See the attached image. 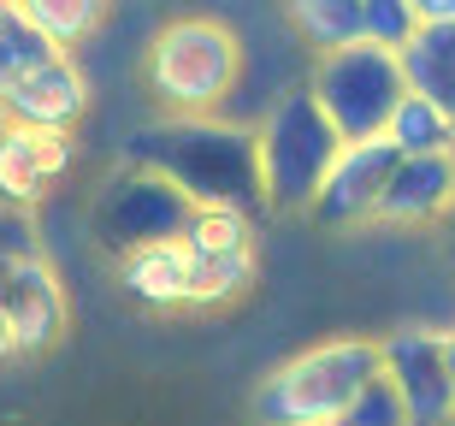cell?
<instances>
[{
  "label": "cell",
  "mask_w": 455,
  "mask_h": 426,
  "mask_svg": "<svg viewBox=\"0 0 455 426\" xmlns=\"http://www.w3.org/2000/svg\"><path fill=\"white\" fill-rule=\"evenodd\" d=\"M379 374L396 385L414 426H450L455 421V385L443 367V332L432 326H396L379 338Z\"/></svg>",
  "instance_id": "7"
},
{
  "label": "cell",
  "mask_w": 455,
  "mask_h": 426,
  "mask_svg": "<svg viewBox=\"0 0 455 426\" xmlns=\"http://www.w3.org/2000/svg\"><path fill=\"white\" fill-rule=\"evenodd\" d=\"M12 12L24 18L53 53H71V48H84L89 36H101L113 0H12Z\"/></svg>",
  "instance_id": "15"
},
{
  "label": "cell",
  "mask_w": 455,
  "mask_h": 426,
  "mask_svg": "<svg viewBox=\"0 0 455 426\" xmlns=\"http://www.w3.org/2000/svg\"><path fill=\"white\" fill-rule=\"evenodd\" d=\"M243 77V42L225 18H166L148 42V95L172 119H213Z\"/></svg>",
  "instance_id": "2"
},
{
  "label": "cell",
  "mask_w": 455,
  "mask_h": 426,
  "mask_svg": "<svg viewBox=\"0 0 455 426\" xmlns=\"http://www.w3.org/2000/svg\"><path fill=\"white\" fill-rule=\"evenodd\" d=\"M48 53H53V48H48V42H42V36H36L18 12L0 18V89L12 84L18 71H30L36 60H48Z\"/></svg>",
  "instance_id": "22"
},
{
  "label": "cell",
  "mask_w": 455,
  "mask_h": 426,
  "mask_svg": "<svg viewBox=\"0 0 455 426\" xmlns=\"http://www.w3.org/2000/svg\"><path fill=\"white\" fill-rule=\"evenodd\" d=\"M338 131L325 125L307 89H290L272 101V113L254 131V160H260V196L278 213H307L314 189H320L331 154H338Z\"/></svg>",
  "instance_id": "4"
},
{
  "label": "cell",
  "mask_w": 455,
  "mask_h": 426,
  "mask_svg": "<svg viewBox=\"0 0 455 426\" xmlns=\"http://www.w3.org/2000/svg\"><path fill=\"white\" fill-rule=\"evenodd\" d=\"M77 160L71 131H30L6 125L0 131V207H36Z\"/></svg>",
  "instance_id": "11"
},
{
  "label": "cell",
  "mask_w": 455,
  "mask_h": 426,
  "mask_svg": "<svg viewBox=\"0 0 455 426\" xmlns=\"http://www.w3.org/2000/svg\"><path fill=\"white\" fill-rule=\"evenodd\" d=\"M396 66H403L408 95L450 107L455 101V24H420L408 36V48L396 53Z\"/></svg>",
  "instance_id": "14"
},
{
  "label": "cell",
  "mask_w": 455,
  "mask_h": 426,
  "mask_svg": "<svg viewBox=\"0 0 455 426\" xmlns=\"http://www.w3.org/2000/svg\"><path fill=\"white\" fill-rule=\"evenodd\" d=\"M443 220H450V225H455V207H450V213H443Z\"/></svg>",
  "instance_id": "28"
},
{
  "label": "cell",
  "mask_w": 455,
  "mask_h": 426,
  "mask_svg": "<svg viewBox=\"0 0 455 426\" xmlns=\"http://www.w3.org/2000/svg\"><path fill=\"white\" fill-rule=\"evenodd\" d=\"M379 374V343L372 338H325L284 367H272L249 397L254 426H331L349 397Z\"/></svg>",
  "instance_id": "3"
},
{
  "label": "cell",
  "mask_w": 455,
  "mask_h": 426,
  "mask_svg": "<svg viewBox=\"0 0 455 426\" xmlns=\"http://www.w3.org/2000/svg\"><path fill=\"white\" fill-rule=\"evenodd\" d=\"M0 131H6V113H0Z\"/></svg>",
  "instance_id": "29"
},
{
  "label": "cell",
  "mask_w": 455,
  "mask_h": 426,
  "mask_svg": "<svg viewBox=\"0 0 455 426\" xmlns=\"http://www.w3.org/2000/svg\"><path fill=\"white\" fill-rule=\"evenodd\" d=\"M443 367H450V385H455V326L443 332Z\"/></svg>",
  "instance_id": "24"
},
{
  "label": "cell",
  "mask_w": 455,
  "mask_h": 426,
  "mask_svg": "<svg viewBox=\"0 0 455 426\" xmlns=\"http://www.w3.org/2000/svg\"><path fill=\"white\" fill-rule=\"evenodd\" d=\"M6 12H12V0H0V18H6Z\"/></svg>",
  "instance_id": "26"
},
{
  "label": "cell",
  "mask_w": 455,
  "mask_h": 426,
  "mask_svg": "<svg viewBox=\"0 0 455 426\" xmlns=\"http://www.w3.org/2000/svg\"><path fill=\"white\" fill-rule=\"evenodd\" d=\"M414 30H420V18H414L408 0H361V42L403 53Z\"/></svg>",
  "instance_id": "21"
},
{
  "label": "cell",
  "mask_w": 455,
  "mask_h": 426,
  "mask_svg": "<svg viewBox=\"0 0 455 426\" xmlns=\"http://www.w3.org/2000/svg\"><path fill=\"white\" fill-rule=\"evenodd\" d=\"M131 166L160 172L189 207H236L254 213L267 207L260 196V160H254V131L220 119H166L131 137Z\"/></svg>",
  "instance_id": "1"
},
{
  "label": "cell",
  "mask_w": 455,
  "mask_h": 426,
  "mask_svg": "<svg viewBox=\"0 0 455 426\" xmlns=\"http://www.w3.org/2000/svg\"><path fill=\"white\" fill-rule=\"evenodd\" d=\"M118 290L148 314H178L189 296V255L178 237H154L118 249Z\"/></svg>",
  "instance_id": "13"
},
{
  "label": "cell",
  "mask_w": 455,
  "mask_h": 426,
  "mask_svg": "<svg viewBox=\"0 0 455 426\" xmlns=\"http://www.w3.org/2000/svg\"><path fill=\"white\" fill-rule=\"evenodd\" d=\"M331 426H414V421H408V409H403V397H396V385H390L385 374H372L367 385L349 397V409H343Z\"/></svg>",
  "instance_id": "20"
},
{
  "label": "cell",
  "mask_w": 455,
  "mask_h": 426,
  "mask_svg": "<svg viewBox=\"0 0 455 426\" xmlns=\"http://www.w3.org/2000/svg\"><path fill=\"white\" fill-rule=\"evenodd\" d=\"M0 113L6 125H30V131H77L89 113V77L71 53H48L0 89Z\"/></svg>",
  "instance_id": "9"
},
{
  "label": "cell",
  "mask_w": 455,
  "mask_h": 426,
  "mask_svg": "<svg viewBox=\"0 0 455 426\" xmlns=\"http://www.w3.org/2000/svg\"><path fill=\"white\" fill-rule=\"evenodd\" d=\"M390 166H396V149H390L385 137L343 142V149L331 154V166H325L307 213H314L320 225H331V231H343V225H367L372 207H379V189H385Z\"/></svg>",
  "instance_id": "10"
},
{
  "label": "cell",
  "mask_w": 455,
  "mask_h": 426,
  "mask_svg": "<svg viewBox=\"0 0 455 426\" xmlns=\"http://www.w3.org/2000/svg\"><path fill=\"white\" fill-rule=\"evenodd\" d=\"M455 207V154H396L372 220L379 225H438Z\"/></svg>",
  "instance_id": "12"
},
{
  "label": "cell",
  "mask_w": 455,
  "mask_h": 426,
  "mask_svg": "<svg viewBox=\"0 0 455 426\" xmlns=\"http://www.w3.org/2000/svg\"><path fill=\"white\" fill-rule=\"evenodd\" d=\"M184 255H213V249H249L254 243V220L249 213H236V207H189L184 231Z\"/></svg>",
  "instance_id": "19"
},
{
  "label": "cell",
  "mask_w": 455,
  "mask_h": 426,
  "mask_svg": "<svg viewBox=\"0 0 455 426\" xmlns=\"http://www.w3.org/2000/svg\"><path fill=\"white\" fill-rule=\"evenodd\" d=\"M6 356H18V350H12V332H6V320H0V361H6Z\"/></svg>",
  "instance_id": "25"
},
{
  "label": "cell",
  "mask_w": 455,
  "mask_h": 426,
  "mask_svg": "<svg viewBox=\"0 0 455 426\" xmlns=\"http://www.w3.org/2000/svg\"><path fill=\"white\" fill-rule=\"evenodd\" d=\"M284 12L314 53L361 42V0H284Z\"/></svg>",
  "instance_id": "18"
},
{
  "label": "cell",
  "mask_w": 455,
  "mask_h": 426,
  "mask_svg": "<svg viewBox=\"0 0 455 426\" xmlns=\"http://www.w3.org/2000/svg\"><path fill=\"white\" fill-rule=\"evenodd\" d=\"M443 113H450V125H455V101H450V107H443Z\"/></svg>",
  "instance_id": "27"
},
{
  "label": "cell",
  "mask_w": 455,
  "mask_h": 426,
  "mask_svg": "<svg viewBox=\"0 0 455 426\" xmlns=\"http://www.w3.org/2000/svg\"><path fill=\"white\" fill-rule=\"evenodd\" d=\"M189 220V196L160 178L148 166H124L113 172L95 196V231H101L113 249H136V243H154V237H178Z\"/></svg>",
  "instance_id": "6"
},
{
  "label": "cell",
  "mask_w": 455,
  "mask_h": 426,
  "mask_svg": "<svg viewBox=\"0 0 455 426\" xmlns=\"http://www.w3.org/2000/svg\"><path fill=\"white\" fill-rule=\"evenodd\" d=\"M307 95H314V107L325 113V125L338 131V142H367V137L385 131L390 107L408 95V84H403V66H396L390 48L349 42V48L320 53Z\"/></svg>",
  "instance_id": "5"
},
{
  "label": "cell",
  "mask_w": 455,
  "mask_h": 426,
  "mask_svg": "<svg viewBox=\"0 0 455 426\" xmlns=\"http://www.w3.org/2000/svg\"><path fill=\"white\" fill-rule=\"evenodd\" d=\"M420 24H455V0H408Z\"/></svg>",
  "instance_id": "23"
},
{
  "label": "cell",
  "mask_w": 455,
  "mask_h": 426,
  "mask_svg": "<svg viewBox=\"0 0 455 426\" xmlns=\"http://www.w3.org/2000/svg\"><path fill=\"white\" fill-rule=\"evenodd\" d=\"M0 320L12 332L18 356H36L66 332V285L36 249L30 255H0Z\"/></svg>",
  "instance_id": "8"
},
{
  "label": "cell",
  "mask_w": 455,
  "mask_h": 426,
  "mask_svg": "<svg viewBox=\"0 0 455 426\" xmlns=\"http://www.w3.org/2000/svg\"><path fill=\"white\" fill-rule=\"evenodd\" d=\"M379 137L390 142L396 154H455V125L438 101H426V95H403V101L390 107V119Z\"/></svg>",
  "instance_id": "17"
},
{
  "label": "cell",
  "mask_w": 455,
  "mask_h": 426,
  "mask_svg": "<svg viewBox=\"0 0 455 426\" xmlns=\"http://www.w3.org/2000/svg\"><path fill=\"white\" fill-rule=\"evenodd\" d=\"M249 285H254V243H249V249H213V255H189V296H184V308H196V314L231 308Z\"/></svg>",
  "instance_id": "16"
}]
</instances>
